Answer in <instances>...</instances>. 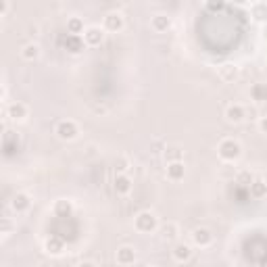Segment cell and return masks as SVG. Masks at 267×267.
<instances>
[{"mask_svg":"<svg viewBox=\"0 0 267 267\" xmlns=\"http://www.w3.org/2000/svg\"><path fill=\"white\" fill-rule=\"evenodd\" d=\"M217 152H219V157L223 161H236L240 157V144H238L236 140H223L219 144V149H217Z\"/></svg>","mask_w":267,"mask_h":267,"instance_id":"1","label":"cell"},{"mask_svg":"<svg viewBox=\"0 0 267 267\" xmlns=\"http://www.w3.org/2000/svg\"><path fill=\"white\" fill-rule=\"evenodd\" d=\"M134 226H136L138 232H152L154 228H157V217H154L152 213H149V211H144V213H140L136 217V221H134Z\"/></svg>","mask_w":267,"mask_h":267,"instance_id":"2","label":"cell"},{"mask_svg":"<svg viewBox=\"0 0 267 267\" xmlns=\"http://www.w3.org/2000/svg\"><path fill=\"white\" fill-rule=\"evenodd\" d=\"M226 117L232 123H240V121L247 119V109H244L242 104H230V107L226 109Z\"/></svg>","mask_w":267,"mask_h":267,"instance_id":"3","label":"cell"},{"mask_svg":"<svg viewBox=\"0 0 267 267\" xmlns=\"http://www.w3.org/2000/svg\"><path fill=\"white\" fill-rule=\"evenodd\" d=\"M57 134H59V138H63V140H73L80 132H77V125L73 121H61L57 125Z\"/></svg>","mask_w":267,"mask_h":267,"instance_id":"4","label":"cell"},{"mask_svg":"<svg viewBox=\"0 0 267 267\" xmlns=\"http://www.w3.org/2000/svg\"><path fill=\"white\" fill-rule=\"evenodd\" d=\"M192 240H194V244H199V247H209V244L213 242V234L205 228H199V230H194Z\"/></svg>","mask_w":267,"mask_h":267,"instance_id":"5","label":"cell"},{"mask_svg":"<svg viewBox=\"0 0 267 267\" xmlns=\"http://www.w3.org/2000/svg\"><path fill=\"white\" fill-rule=\"evenodd\" d=\"M123 27V17L119 15V13H111V15L104 17V30L109 32H117Z\"/></svg>","mask_w":267,"mask_h":267,"instance_id":"6","label":"cell"},{"mask_svg":"<svg viewBox=\"0 0 267 267\" xmlns=\"http://www.w3.org/2000/svg\"><path fill=\"white\" fill-rule=\"evenodd\" d=\"M136 261V250H134L132 247H121L117 250V263L121 265H130Z\"/></svg>","mask_w":267,"mask_h":267,"instance_id":"7","label":"cell"},{"mask_svg":"<svg viewBox=\"0 0 267 267\" xmlns=\"http://www.w3.org/2000/svg\"><path fill=\"white\" fill-rule=\"evenodd\" d=\"M83 40H86V44H90V46H98L102 42V30H98V27H88V30L83 32Z\"/></svg>","mask_w":267,"mask_h":267,"instance_id":"8","label":"cell"},{"mask_svg":"<svg viewBox=\"0 0 267 267\" xmlns=\"http://www.w3.org/2000/svg\"><path fill=\"white\" fill-rule=\"evenodd\" d=\"M190 257H192V249L188 247V244H175V247H173V259L178 263H184Z\"/></svg>","mask_w":267,"mask_h":267,"instance_id":"9","label":"cell"},{"mask_svg":"<svg viewBox=\"0 0 267 267\" xmlns=\"http://www.w3.org/2000/svg\"><path fill=\"white\" fill-rule=\"evenodd\" d=\"M11 205H13V209H15L17 213H23V211L30 209V196L23 194V192H19V194H15V199H13Z\"/></svg>","mask_w":267,"mask_h":267,"instance_id":"10","label":"cell"},{"mask_svg":"<svg viewBox=\"0 0 267 267\" xmlns=\"http://www.w3.org/2000/svg\"><path fill=\"white\" fill-rule=\"evenodd\" d=\"M184 163H180V161H173V163H169V167H167V178L169 180H182L184 178Z\"/></svg>","mask_w":267,"mask_h":267,"instance_id":"11","label":"cell"},{"mask_svg":"<svg viewBox=\"0 0 267 267\" xmlns=\"http://www.w3.org/2000/svg\"><path fill=\"white\" fill-rule=\"evenodd\" d=\"M9 115L13 119H25L27 117V107L23 102H13L9 107Z\"/></svg>","mask_w":267,"mask_h":267,"instance_id":"12","label":"cell"},{"mask_svg":"<svg viewBox=\"0 0 267 267\" xmlns=\"http://www.w3.org/2000/svg\"><path fill=\"white\" fill-rule=\"evenodd\" d=\"M115 188H117V192L119 194H128L132 190V182L128 175H117V180H115Z\"/></svg>","mask_w":267,"mask_h":267,"instance_id":"13","label":"cell"},{"mask_svg":"<svg viewBox=\"0 0 267 267\" xmlns=\"http://www.w3.org/2000/svg\"><path fill=\"white\" fill-rule=\"evenodd\" d=\"M250 96L255 98L257 102L267 100V86H265V83H255V86L250 88Z\"/></svg>","mask_w":267,"mask_h":267,"instance_id":"14","label":"cell"},{"mask_svg":"<svg viewBox=\"0 0 267 267\" xmlns=\"http://www.w3.org/2000/svg\"><path fill=\"white\" fill-rule=\"evenodd\" d=\"M23 57H25L27 61L38 59V57H40V46H38V44H27V46L23 48Z\"/></svg>","mask_w":267,"mask_h":267,"instance_id":"15","label":"cell"},{"mask_svg":"<svg viewBox=\"0 0 267 267\" xmlns=\"http://www.w3.org/2000/svg\"><path fill=\"white\" fill-rule=\"evenodd\" d=\"M152 27L157 32H163V30H167V27H169V19L167 17H154L152 19Z\"/></svg>","mask_w":267,"mask_h":267,"instance_id":"16","label":"cell"},{"mask_svg":"<svg viewBox=\"0 0 267 267\" xmlns=\"http://www.w3.org/2000/svg\"><path fill=\"white\" fill-rule=\"evenodd\" d=\"M67 27H69V33H73V36H77L80 32H83V23H82L80 19H71Z\"/></svg>","mask_w":267,"mask_h":267,"instance_id":"17","label":"cell"},{"mask_svg":"<svg viewBox=\"0 0 267 267\" xmlns=\"http://www.w3.org/2000/svg\"><path fill=\"white\" fill-rule=\"evenodd\" d=\"M175 232H178V226H175V223H167V226L163 228V236L165 238H175Z\"/></svg>","mask_w":267,"mask_h":267,"instance_id":"18","label":"cell"},{"mask_svg":"<svg viewBox=\"0 0 267 267\" xmlns=\"http://www.w3.org/2000/svg\"><path fill=\"white\" fill-rule=\"evenodd\" d=\"M252 186V192H255V196H263L265 190H267V186L263 184V182H255V184H250Z\"/></svg>","mask_w":267,"mask_h":267,"instance_id":"19","label":"cell"},{"mask_svg":"<svg viewBox=\"0 0 267 267\" xmlns=\"http://www.w3.org/2000/svg\"><path fill=\"white\" fill-rule=\"evenodd\" d=\"M69 48H71V52H80L82 50V42L77 40V36L69 38Z\"/></svg>","mask_w":267,"mask_h":267,"instance_id":"20","label":"cell"},{"mask_svg":"<svg viewBox=\"0 0 267 267\" xmlns=\"http://www.w3.org/2000/svg\"><path fill=\"white\" fill-rule=\"evenodd\" d=\"M180 157H182L180 149H171V152H169V157H167V159H169L171 163H173V161H180Z\"/></svg>","mask_w":267,"mask_h":267,"instance_id":"21","label":"cell"},{"mask_svg":"<svg viewBox=\"0 0 267 267\" xmlns=\"http://www.w3.org/2000/svg\"><path fill=\"white\" fill-rule=\"evenodd\" d=\"M259 128H261V132L267 134V117H261V121H259Z\"/></svg>","mask_w":267,"mask_h":267,"instance_id":"22","label":"cell"},{"mask_svg":"<svg viewBox=\"0 0 267 267\" xmlns=\"http://www.w3.org/2000/svg\"><path fill=\"white\" fill-rule=\"evenodd\" d=\"M77 267H96V263H92V261H83V263H80Z\"/></svg>","mask_w":267,"mask_h":267,"instance_id":"23","label":"cell"},{"mask_svg":"<svg viewBox=\"0 0 267 267\" xmlns=\"http://www.w3.org/2000/svg\"><path fill=\"white\" fill-rule=\"evenodd\" d=\"M149 267H154V265H149Z\"/></svg>","mask_w":267,"mask_h":267,"instance_id":"24","label":"cell"}]
</instances>
